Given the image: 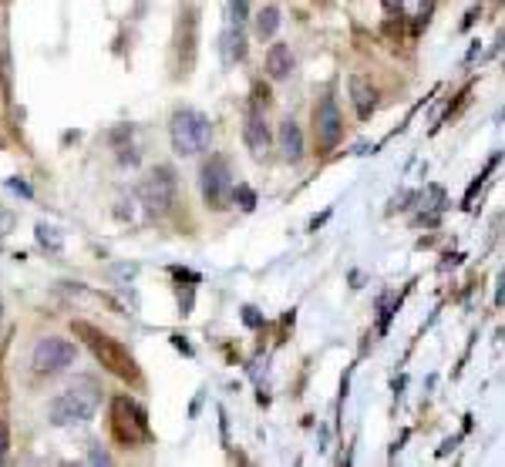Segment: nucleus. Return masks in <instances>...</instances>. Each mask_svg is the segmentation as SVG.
I'll use <instances>...</instances> for the list:
<instances>
[{"label": "nucleus", "mask_w": 505, "mask_h": 467, "mask_svg": "<svg viewBox=\"0 0 505 467\" xmlns=\"http://www.w3.org/2000/svg\"><path fill=\"white\" fill-rule=\"evenodd\" d=\"M101 387L95 377H78L71 387H65L54 401H50V424L54 427H82L98 414Z\"/></svg>", "instance_id": "1"}, {"label": "nucleus", "mask_w": 505, "mask_h": 467, "mask_svg": "<svg viewBox=\"0 0 505 467\" xmlns=\"http://www.w3.org/2000/svg\"><path fill=\"white\" fill-rule=\"evenodd\" d=\"M168 138H172V151L179 158H192V155L209 151V145H213V125L196 108H179L172 115V121H168Z\"/></svg>", "instance_id": "2"}, {"label": "nucleus", "mask_w": 505, "mask_h": 467, "mask_svg": "<svg viewBox=\"0 0 505 467\" xmlns=\"http://www.w3.org/2000/svg\"><path fill=\"white\" fill-rule=\"evenodd\" d=\"M199 185H202V199L213 212H222L233 205L236 195V179L233 168H229V158L226 155H213L206 165L199 168Z\"/></svg>", "instance_id": "3"}, {"label": "nucleus", "mask_w": 505, "mask_h": 467, "mask_svg": "<svg viewBox=\"0 0 505 467\" xmlns=\"http://www.w3.org/2000/svg\"><path fill=\"white\" fill-rule=\"evenodd\" d=\"M74 330H78L82 336H88V347L95 350V356H98L101 364L112 370V373H118L121 380H132V384L138 380V367H135L132 353L121 350L112 336L98 333V330H91V326H84V323H78Z\"/></svg>", "instance_id": "4"}, {"label": "nucleus", "mask_w": 505, "mask_h": 467, "mask_svg": "<svg viewBox=\"0 0 505 467\" xmlns=\"http://www.w3.org/2000/svg\"><path fill=\"white\" fill-rule=\"evenodd\" d=\"M112 434H115L118 444H128V448L149 440L145 410L135 401H128V397H115V401H112Z\"/></svg>", "instance_id": "5"}, {"label": "nucleus", "mask_w": 505, "mask_h": 467, "mask_svg": "<svg viewBox=\"0 0 505 467\" xmlns=\"http://www.w3.org/2000/svg\"><path fill=\"white\" fill-rule=\"evenodd\" d=\"M138 199H142V205L149 209L152 216H166L172 209V202H175V175H172V168H155L149 179L138 185Z\"/></svg>", "instance_id": "6"}, {"label": "nucleus", "mask_w": 505, "mask_h": 467, "mask_svg": "<svg viewBox=\"0 0 505 467\" xmlns=\"http://www.w3.org/2000/svg\"><path fill=\"white\" fill-rule=\"evenodd\" d=\"M314 134H317V149L323 155L340 145V138H344V118H340L334 95H323L317 101V108H314Z\"/></svg>", "instance_id": "7"}, {"label": "nucleus", "mask_w": 505, "mask_h": 467, "mask_svg": "<svg viewBox=\"0 0 505 467\" xmlns=\"http://www.w3.org/2000/svg\"><path fill=\"white\" fill-rule=\"evenodd\" d=\"M71 360H74V343H67L61 336L37 340L31 353V364L37 373H61L65 367H71Z\"/></svg>", "instance_id": "8"}, {"label": "nucleus", "mask_w": 505, "mask_h": 467, "mask_svg": "<svg viewBox=\"0 0 505 467\" xmlns=\"http://www.w3.org/2000/svg\"><path fill=\"white\" fill-rule=\"evenodd\" d=\"M243 142H246V149H250L252 158H263L269 151V125L263 111L260 108H250V115H246V125H243Z\"/></svg>", "instance_id": "9"}, {"label": "nucleus", "mask_w": 505, "mask_h": 467, "mask_svg": "<svg viewBox=\"0 0 505 467\" xmlns=\"http://www.w3.org/2000/svg\"><path fill=\"white\" fill-rule=\"evenodd\" d=\"M219 54H222V65H236V61H243V54H246L243 20H233V17H229L226 31H222V37H219Z\"/></svg>", "instance_id": "10"}, {"label": "nucleus", "mask_w": 505, "mask_h": 467, "mask_svg": "<svg viewBox=\"0 0 505 467\" xmlns=\"http://www.w3.org/2000/svg\"><path fill=\"white\" fill-rule=\"evenodd\" d=\"M351 101L361 121H368L374 115V108H377V88L370 84L368 74H351Z\"/></svg>", "instance_id": "11"}, {"label": "nucleus", "mask_w": 505, "mask_h": 467, "mask_svg": "<svg viewBox=\"0 0 505 467\" xmlns=\"http://www.w3.org/2000/svg\"><path fill=\"white\" fill-rule=\"evenodd\" d=\"M276 145H280V155H284V162H290V165H297V162L303 158V132H300V125H297L293 118L280 121Z\"/></svg>", "instance_id": "12"}, {"label": "nucleus", "mask_w": 505, "mask_h": 467, "mask_svg": "<svg viewBox=\"0 0 505 467\" xmlns=\"http://www.w3.org/2000/svg\"><path fill=\"white\" fill-rule=\"evenodd\" d=\"M293 50H290V44H269L267 50V74L273 78V81H284V78H290L293 74Z\"/></svg>", "instance_id": "13"}, {"label": "nucleus", "mask_w": 505, "mask_h": 467, "mask_svg": "<svg viewBox=\"0 0 505 467\" xmlns=\"http://www.w3.org/2000/svg\"><path fill=\"white\" fill-rule=\"evenodd\" d=\"M276 31H280V11H276V7H263V11L256 14V34H260V37H273Z\"/></svg>", "instance_id": "14"}, {"label": "nucleus", "mask_w": 505, "mask_h": 467, "mask_svg": "<svg viewBox=\"0 0 505 467\" xmlns=\"http://www.w3.org/2000/svg\"><path fill=\"white\" fill-rule=\"evenodd\" d=\"M34 235H37V242H41L44 249H50V252H61V246H65V235L58 233L54 226H48V222H37Z\"/></svg>", "instance_id": "15"}, {"label": "nucleus", "mask_w": 505, "mask_h": 467, "mask_svg": "<svg viewBox=\"0 0 505 467\" xmlns=\"http://www.w3.org/2000/svg\"><path fill=\"white\" fill-rule=\"evenodd\" d=\"M404 14H411L415 20H428V14H431V0H404Z\"/></svg>", "instance_id": "16"}, {"label": "nucleus", "mask_w": 505, "mask_h": 467, "mask_svg": "<svg viewBox=\"0 0 505 467\" xmlns=\"http://www.w3.org/2000/svg\"><path fill=\"white\" fill-rule=\"evenodd\" d=\"M233 202L243 209V212H250L252 205H256V195H252V188H246V185H236V195Z\"/></svg>", "instance_id": "17"}, {"label": "nucleus", "mask_w": 505, "mask_h": 467, "mask_svg": "<svg viewBox=\"0 0 505 467\" xmlns=\"http://www.w3.org/2000/svg\"><path fill=\"white\" fill-rule=\"evenodd\" d=\"M250 14V0H229V17L233 20H246Z\"/></svg>", "instance_id": "18"}, {"label": "nucleus", "mask_w": 505, "mask_h": 467, "mask_svg": "<svg viewBox=\"0 0 505 467\" xmlns=\"http://www.w3.org/2000/svg\"><path fill=\"white\" fill-rule=\"evenodd\" d=\"M14 229V212H7V209H0V235H7Z\"/></svg>", "instance_id": "19"}, {"label": "nucleus", "mask_w": 505, "mask_h": 467, "mask_svg": "<svg viewBox=\"0 0 505 467\" xmlns=\"http://www.w3.org/2000/svg\"><path fill=\"white\" fill-rule=\"evenodd\" d=\"M243 323H246V326H260V323H263V317H260L252 306H246V310H243Z\"/></svg>", "instance_id": "20"}, {"label": "nucleus", "mask_w": 505, "mask_h": 467, "mask_svg": "<svg viewBox=\"0 0 505 467\" xmlns=\"http://www.w3.org/2000/svg\"><path fill=\"white\" fill-rule=\"evenodd\" d=\"M385 11L391 17H401L404 14V0H385Z\"/></svg>", "instance_id": "21"}, {"label": "nucleus", "mask_w": 505, "mask_h": 467, "mask_svg": "<svg viewBox=\"0 0 505 467\" xmlns=\"http://www.w3.org/2000/svg\"><path fill=\"white\" fill-rule=\"evenodd\" d=\"M7 185H11L14 192H20V195H27V199H31V188H27V185H24V182H7Z\"/></svg>", "instance_id": "22"}, {"label": "nucleus", "mask_w": 505, "mask_h": 467, "mask_svg": "<svg viewBox=\"0 0 505 467\" xmlns=\"http://www.w3.org/2000/svg\"><path fill=\"white\" fill-rule=\"evenodd\" d=\"M4 451H7V431L0 427V461H4Z\"/></svg>", "instance_id": "23"}]
</instances>
